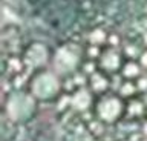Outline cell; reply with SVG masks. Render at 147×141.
Here are the masks:
<instances>
[{
	"label": "cell",
	"mask_w": 147,
	"mask_h": 141,
	"mask_svg": "<svg viewBox=\"0 0 147 141\" xmlns=\"http://www.w3.org/2000/svg\"><path fill=\"white\" fill-rule=\"evenodd\" d=\"M61 80L60 115L94 141H147V42L110 23L84 29Z\"/></svg>",
	"instance_id": "obj_1"
}]
</instances>
